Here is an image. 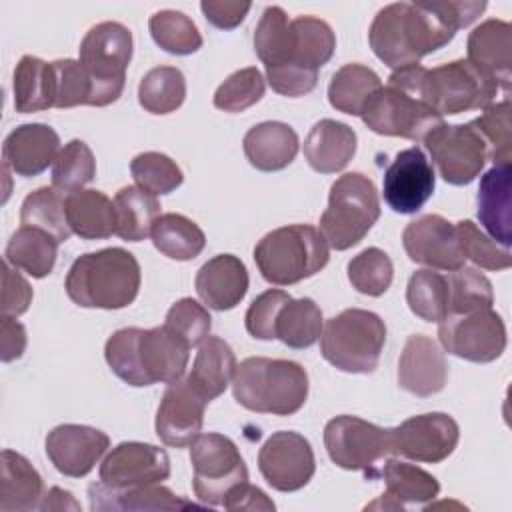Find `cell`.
<instances>
[{
    "label": "cell",
    "mask_w": 512,
    "mask_h": 512,
    "mask_svg": "<svg viewBox=\"0 0 512 512\" xmlns=\"http://www.w3.org/2000/svg\"><path fill=\"white\" fill-rule=\"evenodd\" d=\"M486 2H394L374 16L368 42L378 60L392 70L418 64L420 58L446 46L460 28L470 26Z\"/></svg>",
    "instance_id": "cell-1"
},
{
    "label": "cell",
    "mask_w": 512,
    "mask_h": 512,
    "mask_svg": "<svg viewBox=\"0 0 512 512\" xmlns=\"http://www.w3.org/2000/svg\"><path fill=\"white\" fill-rule=\"evenodd\" d=\"M104 358L110 370L128 386L170 384L182 378L190 346L166 326L156 328H120L104 346Z\"/></svg>",
    "instance_id": "cell-2"
},
{
    "label": "cell",
    "mask_w": 512,
    "mask_h": 512,
    "mask_svg": "<svg viewBox=\"0 0 512 512\" xmlns=\"http://www.w3.org/2000/svg\"><path fill=\"white\" fill-rule=\"evenodd\" d=\"M388 82L420 96L440 116L480 110L494 102L498 86L468 60H452L436 68L410 64L390 74Z\"/></svg>",
    "instance_id": "cell-3"
},
{
    "label": "cell",
    "mask_w": 512,
    "mask_h": 512,
    "mask_svg": "<svg viewBox=\"0 0 512 512\" xmlns=\"http://www.w3.org/2000/svg\"><path fill=\"white\" fill-rule=\"evenodd\" d=\"M142 274L136 256L124 248H104L78 256L66 274V294L82 308L120 310L140 290Z\"/></svg>",
    "instance_id": "cell-4"
},
{
    "label": "cell",
    "mask_w": 512,
    "mask_h": 512,
    "mask_svg": "<svg viewBox=\"0 0 512 512\" xmlns=\"http://www.w3.org/2000/svg\"><path fill=\"white\" fill-rule=\"evenodd\" d=\"M232 394L250 412L290 416L306 404L308 374L294 360L252 356L236 366Z\"/></svg>",
    "instance_id": "cell-5"
},
{
    "label": "cell",
    "mask_w": 512,
    "mask_h": 512,
    "mask_svg": "<svg viewBox=\"0 0 512 512\" xmlns=\"http://www.w3.org/2000/svg\"><path fill=\"white\" fill-rule=\"evenodd\" d=\"M330 260L322 232L310 224H290L262 236L254 246V262L262 278L290 286L318 274Z\"/></svg>",
    "instance_id": "cell-6"
},
{
    "label": "cell",
    "mask_w": 512,
    "mask_h": 512,
    "mask_svg": "<svg viewBox=\"0 0 512 512\" xmlns=\"http://www.w3.org/2000/svg\"><path fill=\"white\" fill-rule=\"evenodd\" d=\"M384 344V320L362 308H346L332 316L320 334V352L324 360L350 374L374 372Z\"/></svg>",
    "instance_id": "cell-7"
},
{
    "label": "cell",
    "mask_w": 512,
    "mask_h": 512,
    "mask_svg": "<svg viewBox=\"0 0 512 512\" xmlns=\"http://www.w3.org/2000/svg\"><path fill=\"white\" fill-rule=\"evenodd\" d=\"M378 218L380 198L374 182L362 172H348L330 186L320 232L330 248L348 250L362 242Z\"/></svg>",
    "instance_id": "cell-8"
},
{
    "label": "cell",
    "mask_w": 512,
    "mask_h": 512,
    "mask_svg": "<svg viewBox=\"0 0 512 512\" xmlns=\"http://www.w3.org/2000/svg\"><path fill=\"white\" fill-rule=\"evenodd\" d=\"M132 50V32L120 22H100L86 32L80 44V64L92 84L90 106H108L122 96Z\"/></svg>",
    "instance_id": "cell-9"
},
{
    "label": "cell",
    "mask_w": 512,
    "mask_h": 512,
    "mask_svg": "<svg viewBox=\"0 0 512 512\" xmlns=\"http://www.w3.org/2000/svg\"><path fill=\"white\" fill-rule=\"evenodd\" d=\"M324 446L336 466L364 472L374 480L380 474L378 466L392 456V428L342 414L326 424Z\"/></svg>",
    "instance_id": "cell-10"
},
{
    "label": "cell",
    "mask_w": 512,
    "mask_h": 512,
    "mask_svg": "<svg viewBox=\"0 0 512 512\" xmlns=\"http://www.w3.org/2000/svg\"><path fill=\"white\" fill-rule=\"evenodd\" d=\"M192 488L202 504L222 506L226 494L248 480V468L238 446L224 434H200L190 444Z\"/></svg>",
    "instance_id": "cell-11"
},
{
    "label": "cell",
    "mask_w": 512,
    "mask_h": 512,
    "mask_svg": "<svg viewBox=\"0 0 512 512\" xmlns=\"http://www.w3.org/2000/svg\"><path fill=\"white\" fill-rule=\"evenodd\" d=\"M362 122L380 136L424 140L430 130L442 124V116L416 94L396 86H380L366 102Z\"/></svg>",
    "instance_id": "cell-12"
},
{
    "label": "cell",
    "mask_w": 512,
    "mask_h": 512,
    "mask_svg": "<svg viewBox=\"0 0 512 512\" xmlns=\"http://www.w3.org/2000/svg\"><path fill=\"white\" fill-rule=\"evenodd\" d=\"M438 338L448 354L476 364L494 362L506 350V326L492 308L446 316L438 322Z\"/></svg>",
    "instance_id": "cell-13"
},
{
    "label": "cell",
    "mask_w": 512,
    "mask_h": 512,
    "mask_svg": "<svg viewBox=\"0 0 512 512\" xmlns=\"http://www.w3.org/2000/svg\"><path fill=\"white\" fill-rule=\"evenodd\" d=\"M432 162L444 182L466 186L480 176L488 152L470 124H438L424 138Z\"/></svg>",
    "instance_id": "cell-14"
},
{
    "label": "cell",
    "mask_w": 512,
    "mask_h": 512,
    "mask_svg": "<svg viewBox=\"0 0 512 512\" xmlns=\"http://www.w3.org/2000/svg\"><path fill=\"white\" fill-rule=\"evenodd\" d=\"M258 468L274 490L296 492L314 476V450L302 434L280 430L262 444L258 452Z\"/></svg>",
    "instance_id": "cell-15"
},
{
    "label": "cell",
    "mask_w": 512,
    "mask_h": 512,
    "mask_svg": "<svg viewBox=\"0 0 512 512\" xmlns=\"http://www.w3.org/2000/svg\"><path fill=\"white\" fill-rule=\"evenodd\" d=\"M458 440L460 428L452 416L444 412H426L392 428V454H400L414 462L438 464L456 450Z\"/></svg>",
    "instance_id": "cell-16"
},
{
    "label": "cell",
    "mask_w": 512,
    "mask_h": 512,
    "mask_svg": "<svg viewBox=\"0 0 512 512\" xmlns=\"http://www.w3.org/2000/svg\"><path fill=\"white\" fill-rule=\"evenodd\" d=\"M100 484L110 490H130L160 484L170 476L164 448L146 442H120L100 464Z\"/></svg>",
    "instance_id": "cell-17"
},
{
    "label": "cell",
    "mask_w": 512,
    "mask_h": 512,
    "mask_svg": "<svg viewBox=\"0 0 512 512\" xmlns=\"http://www.w3.org/2000/svg\"><path fill=\"white\" fill-rule=\"evenodd\" d=\"M436 176L422 148L398 152L382 176L384 202L398 214L418 212L434 194Z\"/></svg>",
    "instance_id": "cell-18"
},
{
    "label": "cell",
    "mask_w": 512,
    "mask_h": 512,
    "mask_svg": "<svg viewBox=\"0 0 512 512\" xmlns=\"http://www.w3.org/2000/svg\"><path fill=\"white\" fill-rule=\"evenodd\" d=\"M402 246L412 262L430 270L450 272L464 266L456 228L440 214H426L412 220L402 232Z\"/></svg>",
    "instance_id": "cell-19"
},
{
    "label": "cell",
    "mask_w": 512,
    "mask_h": 512,
    "mask_svg": "<svg viewBox=\"0 0 512 512\" xmlns=\"http://www.w3.org/2000/svg\"><path fill=\"white\" fill-rule=\"evenodd\" d=\"M110 446L108 434L84 424H60L46 436V456L70 478H84Z\"/></svg>",
    "instance_id": "cell-20"
},
{
    "label": "cell",
    "mask_w": 512,
    "mask_h": 512,
    "mask_svg": "<svg viewBox=\"0 0 512 512\" xmlns=\"http://www.w3.org/2000/svg\"><path fill=\"white\" fill-rule=\"evenodd\" d=\"M206 404L188 380L170 382L156 412L158 438L172 448L190 446L200 436Z\"/></svg>",
    "instance_id": "cell-21"
},
{
    "label": "cell",
    "mask_w": 512,
    "mask_h": 512,
    "mask_svg": "<svg viewBox=\"0 0 512 512\" xmlns=\"http://www.w3.org/2000/svg\"><path fill=\"white\" fill-rule=\"evenodd\" d=\"M448 380V364L440 346L424 334L408 336L398 360V384L416 396L438 394Z\"/></svg>",
    "instance_id": "cell-22"
},
{
    "label": "cell",
    "mask_w": 512,
    "mask_h": 512,
    "mask_svg": "<svg viewBox=\"0 0 512 512\" xmlns=\"http://www.w3.org/2000/svg\"><path fill=\"white\" fill-rule=\"evenodd\" d=\"M60 150V136L52 126L40 122L22 124L4 138L2 160L14 174L32 178L54 164Z\"/></svg>",
    "instance_id": "cell-23"
},
{
    "label": "cell",
    "mask_w": 512,
    "mask_h": 512,
    "mask_svg": "<svg viewBox=\"0 0 512 512\" xmlns=\"http://www.w3.org/2000/svg\"><path fill=\"white\" fill-rule=\"evenodd\" d=\"M468 62L486 74L500 90L512 84V28L504 20H484L468 36Z\"/></svg>",
    "instance_id": "cell-24"
},
{
    "label": "cell",
    "mask_w": 512,
    "mask_h": 512,
    "mask_svg": "<svg viewBox=\"0 0 512 512\" xmlns=\"http://www.w3.org/2000/svg\"><path fill=\"white\" fill-rule=\"evenodd\" d=\"M380 474L386 490L366 510H408L432 502L440 492V484L430 472L402 460H386Z\"/></svg>",
    "instance_id": "cell-25"
},
{
    "label": "cell",
    "mask_w": 512,
    "mask_h": 512,
    "mask_svg": "<svg viewBox=\"0 0 512 512\" xmlns=\"http://www.w3.org/2000/svg\"><path fill=\"white\" fill-rule=\"evenodd\" d=\"M248 270L234 254H218L200 266L196 274V292L212 310H232L248 292Z\"/></svg>",
    "instance_id": "cell-26"
},
{
    "label": "cell",
    "mask_w": 512,
    "mask_h": 512,
    "mask_svg": "<svg viewBox=\"0 0 512 512\" xmlns=\"http://www.w3.org/2000/svg\"><path fill=\"white\" fill-rule=\"evenodd\" d=\"M512 164H494L478 186V220L502 246L512 242Z\"/></svg>",
    "instance_id": "cell-27"
},
{
    "label": "cell",
    "mask_w": 512,
    "mask_h": 512,
    "mask_svg": "<svg viewBox=\"0 0 512 512\" xmlns=\"http://www.w3.org/2000/svg\"><path fill=\"white\" fill-rule=\"evenodd\" d=\"M356 144L358 136L348 124L324 118L310 128L304 140V156L312 170L334 174L348 166L356 154Z\"/></svg>",
    "instance_id": "cell-28"
},
{
    "label": "cell",
    "mask_w": 512,
    "mask_h": 512,
    "mask_svg": "<svg viewBox=\"0 0 512 512\" xmlns=\"http://www.w3.org/2000/svg\"><path fill=\"white\" fill-rule=\"evenodd\" d=\"M248 162L262 172L284 170L298 152V134L292 126L268 120L252 126L242 140Z\"/></svg>",
    "instance_id": "cell-29"
},
{
    "label": "cell",
    "mask_w": 512,
    "mask_h": 512,
    "mask_svg": "<svg viewBox=\"0 0 512 512\" xmlns=\"http://www.w3.org/2000/svg\"><path fill=\"white\" fill-rule=\"evenodd\" d=\"M336 50V36L328 22L316 16H298L290 20L288 62L278 68H298L312 74L332 58Z\"/></svg>",
    "instance_id": "cell-30"
},
{
    "label": "cell",
    "mask_w": 512,
    "mask_h": 512,
    "mask_svg": "<svg viewBox=\"0 0 512 512\" xmlns=\"http://www.w3.org/2000/svg\"><path fill=\"white\" fill-rule=\"evenodd\" d=\"M90 510L94 512H116V510H186L196 504L176 496L162 484L138 486L130 490H110L100 482L88 486Z\"/></svg>",
    "instance_id": "cell-31"
},
{
    "label": "cell",
    "mask_w": 512,
    "mask_h": 512,
    "mask_svg": "<svg viewBox=\"0 0 512 512\" xmlns=\"http://www.w3.org/2000/svg\"><path fill=\"white\" fill-rule=\"evenodd\" d=\"M236 366V356L230 344L218 336H208L198 346L192 370L186 380L206 402H212L224 394L228 384H232Z\"/></svg>",
    "instance_id": "cell-32"
},
{
    "label": "cell",
    "mask_w": 512,
    "mask_h": 512,
    "mask_svg": "<svg viewBox=\"0 0 512 512\" xmlns=\"http://www.w3.org/2000/svg\"><path fill=\"white\" fill-rule=\"evenodd\" d=\"M0 510L26 512L40 508L44 498V482L28 458L14 450H2V482Z\"/></svg>",
    "instance_id": "cell-33"
},
{
    "label": "cell",
    "mask_w": 512,
    "mask_h": 512,
    "mask_svg": "<svg viewBox=\"0 0 512 512\" xmlns=\"http://www.w3.org/2000/svg\"><path fill=\"white\" fill-rule=\"evenodd\" d=\"M66 216L72 234L84 240H104L116 234L114 202L100 190L66 194Z\"/></svg>",
    "instance_id": "cell-34"
},
{
    "label": "cell",
    "mask_w": 512,
    "mask_h": 512,
    "mask_svg": "<svg viewBox=\"0 0 512 512\" xmlns=\"http://www.w3.org/2000/svg\"><path fill=\"white\" fill-rule=\"evenodd\" d=\"M58 244L52 234L40 228L20 226L8 240L4 260L32 278H44L54 270Z\"/></svg>",
    "instance_id": "cell-35"
},
{
    "label": "cell",
    "mask_w": 512,
    "mask_h": 512,
    "mask_svg": "<svg viewBox=\"0 0 512 512\" xmlns=\"http://www.w3.org/2000/svg\"><path fill=\"white\" fill-rule=\"evenodd\" d=\"M14 108L20 114L40 112L54 106V82L50 62L36 56H22L14 68Z\"/></svg>",
    "instance_id": "cell-36"
},
{
    "label": "cell",
    "mask_w": 512,
    "mask_h": 512,
    "mask_svg": "<svg viewBox=\"0 0 512 512\" xmlns=\"http://www.w3.org/2000/svg\"><path fill=\"white\" fill-rule=\"evenodd\" d=\"M116 234L128 242H140L150 236L156 218L160 216V202L154 194L140 186H124L114 196Z\"/></svg>",
    "instance_id": "cell-37"
},
{
    "label": "cell",
    "mask_w": 512,
    "mask_h": 512,
    "mask_svg": "<svg viewBox=\"0 0 512 512\" xmlns=\"http://www.w3.org/2000/svg\"><path fill=\"white\" fill-rule=\"evenodd\" d=\"M150 238L160 254L178 262L196 258L206 246L202 228L194 220L176 212L160 214L152 226Z\"/></svg>",
    "instance_id": "cell-38"
},
{
    "label": "cell",
    "mask_w": 512,
    "mask_h": 512,
    "mask_svg": "<svg viewBox=\"0 0 512 512\" xmlns=\"http://www.w3.org/2000/svg\"><path fill=\"white\" fill-rule=\"evenodd\" d=\"M382 86L380 76L364 64H344L332 74L328 84L330 106L338 112L360 116L370 96Z\"/></svg>",
    "instance_id": "cell-39"
},
{
    "label": "cell",
    "mask_w": 512,
    "mask_h": 512,
    "mask_svg": "<svg viewBox=\"0 0 512 512\" xmlns=\"http://www.w3.org/2000/svg\"><path fill=\"white\" fill-rule=\"evenodd\" d=\"M322 334V310L312 298H290L276 318V338L296 350L310 348Z\"/></svg>",
    "instance_id": "cell-40"
},
{
    "label": "cell",
    "mask_w": 512,
    "mask_h": 512,
    "mask_svg": "<svg viewBox=\"0 0 512 512\" xmlns=\"http://www.w3.org/2000/svg\"><path fill=\"white\" fill-rule=\"evenodd\" d=\"M186 78L176 66H156L138 84V102L150 114H170L184 104Z\"/></svg>",
    "instance_id": "cell-41"
},
{
    "label": "cell",
    "mask_w": 512,
    "mask_h": 512,
    "mask_svg": "<svg viewBox=\"0 0 512 512\" xmlns=\"http://www.w3.org/2000/svg\"><path fill=\"white\" fill-rule=\"evenodd\" d=\"M22 226L40 228L52 234L58 242H66L72 234L66 216V198L56 188L42 186L30 192L20 206Z\"/></svg>",
    "instance_id": "cell-42"
},
{
    "label": "cell",
    "mask_w": 512,
    "mask_h": 512,
    "mask_svg": "<svg viewBox=\"0 0 512 512\" xmlns=\"http://www.w3.org/2000/svg\"><path fill=\"white\" fill-rule=\"evenodd\" d=\"M406 302L412 314L426 322H442L450 312L446 274L436 270H416L406 286Z\"/></svg>",
    "instance_id": "cell-43"
},
{
    "label": "cell",
    "mask_w": 512,
    "mask_h": 512,
    "mask_svg": "<svg viewBox=\"0 0 512 512\" xmlns=\"http://www.w3.org/2000/svg\"><path fill=\"white\" fill-rule=\"evenodd\" d=\"M148 28L152 40L168 54L188 56L202 48V36L184 12L178 10H158L150 16Z\"/></svg>",
    "instance_id": "cell-44"
},
{
    "label": "cell",
    "mask_w": 512,
    "mask_h": 512,
    "mask_svg": "<svg viewBox=\"0 0 512 512\" xmlns=\"http://www.w3.org/2000/svg\"><path fill=\"white\" fill-rule=\"evenodd\" d=\"M96 176V158L84 140H70L52 164V188L62 194L82 190Z\"/></svg>",
    "instance_id": "cell-45"
},
{
    "label": "cell",
    "mask_w": 512,
    "mask_h": 512,
    "mask_svg": "<svg viewBox=\"0 0 512 512\" xmlns=\"http://www.w3.org/2000/svg\"><path fill=\"white\" fill-rule=\"evenodd\" d=\"M482 138L488 160L494 164H510L512 160V122H510V100L492 102L482 108V114L468 122Z\"/></svg>",
    "instance_id": "cell-46"
},
{
    "label": "cell",
    "mask_w": 512,
    "mask_h": 512,
    "mask_svg": "<svg viewBox=\"0 0 512 512\" xmlns=\"http://www.w3.org/2000/svg\"><path fill=\"white\" fill-rule=\"evenodd\" d=\"M290 18L280 6H268L254 30V52L264 68H278L288 62Z\"/></svg>",
    "instance_id": "cell-47"
},
{
    "label": "cell",
    "mask_w": 512,
    "mask_h": 512,
    "mask_svg": "<svg viewBox=\"0 0 512 512\" xmlns=\"http://www.w3.org/2000/svg\"><path fill=\"white\" fill-rule=\"evenodd\" d=\"M450 294V314H466L482 308H492L494 292L490 280L476 268L462 266L446 274Z\"/></svg>",
    "instance_id": "cell-48"
},
{
    "label": "cell",
    "mask_w": 512,
    "mask_h": 512,
    "mask_svg": "<svg viewBox=\"0 0 512 512\" xmlns=\"http://www.w3.org/2000/svg\"><path fill=\"white\" fill-rule=\"evenodd\" d=\"M392 276L394 266L390 256L376 246L362 250L348 262V280L352 288L366 296H382L390 288Z\"/></svg>",
    "instance_id": "cell-49"
},
{
    "label": "cell",
    "mask_w": 512,
    "mask_h": 512,
    "mask_svg": "<svg viewBox=\"0 0 512 512\" xmlns=\"http://www.w3.org/2000/svg\"><path fill=\"white\" fill-rule=\"evenodd\" d=\"M130 172L136 186L154 196L170 194L184 182L180 166L162 152H142L134 156L130 162Z\"/></svg>",
    "instance_id": "cell-50"
},
{
    "label": "cell",
    "mask_w": 512,
    "mask_h": 512,
    "mask_svg": "<svg viewBox=\"0 0 512 512\" xmlns=\"http://www.w3.org/2000/svg\"><path fill=\"white\" fill-rule=\"evenodd\" d=\"M454 228L464 260H470L484 270H506L512 266L510 248L486 236L472 220H460Z\"/></svg>",
    "instance_id": "cell-51"
},
{
    "label": "cell",
    "mask_w": 512,
    "mask_h": 512,
    "mask_svg": "<svg viewBox=\"0 0 512 512\" xmlns=\"http://www.w3.org/2000/svg\"><path fill=\"white\" fill-rule=\"evenodd\" d=\"M266 82L256 66L232 72L214 92V106L222 112H244L262 100Z\"/></svg>",
    "instance_id": "cell-52"
},
{
    "label": "cell",
    "mask_w": 512,
    "mask_h": 512,
    "mask_svg": "<svg viewBox=\"0 0 512 512\" xmlns=\"http://www.w3.org/2000/svg\"><path fill=\"white\" fill-rule=\"evenodd\" d=\"M54 82V108L90 106L92 84L80 60L60 58L50 62Z\"/></svg>",
    "instance_id": "cell-53"
},
{
    "label": "cell",
    "mask_w": 512,
    "mask_h": 512,
    "mask_svg": "<svg viewBox=\"0 0 512 512\" xmlns=\"http://www.w3.org/2000/svg\"><path fill=\"white\" fill-rule=\"evenodd\" d=\"M164 326L190 348L200 346L210 336L212 318L208 310L192 298H180L166 314Z\"/></svg>",
    "instance_id": "cell-54"
},
{
    "label": "cell",
    "mask_w": 512,
    "mask_h": 512,
    "mask_svg": "<svg viewBox=\"0 0 512 512\" xmlns=\"http://www.w3.org/2000/svg\"><path fill=\"white\" fill-rule=\"evenodd\" d=\"M290 298L292 296L288 292L276 290V288H270V290L262 292L260 296H256L244 316L248 334L258 340H274L278 312Z\"/></svg>",
    "instance_id": "cell-55"
},
{
    "label": "cell",
    "mask_w": 512,
    "mask_h": 512,
    "mask_svg": "<svg viewBox=\"0 0 512 512\" xmlns=\"http://www.w3.org/2000/svg\"><path fill=\"white\" fill-rule=\"evenodd\" d=\"M32 302V288L28 280L6 260L2 262V316L18 318Z\"/></svg>",
    "instance_id": "cell-56"
},
{
    "label": "cell",
    "mask_w": 512,
    "mask_h": 512,
    "mask_svg": "<svg viewBox=\"0 0 512 512\" xmlns=\"http://www.w3.org/2000/svg\"><path fill=\"white\" fill-rule=\"evenodd\" d=\"M250 8H252L250 2H232V0L200 2V10H202L204 18L220 30H232V28L240 26Z\"/></svg>",
    "instance_id": "cell-57"
},
{
    "label": "cell",
    "mask_w": 512,
    "mask_h": 512,
    "mask_svg": "<svg viewBox=\"0 0 512 512\" xmlns=\"http://www.w3.org/2000/svg\"><path fill=\"white\" fill-rule=\"evenodd\" d=\"M222 506L226 510H230V512H242V510H250V512L252 510H264V512H270V510L276 508V504L268 498V494L264 490H260L258 486H252L248 480L238 484V486H234L226 494Z\"/></svg>",
    "instance_id": "cell-58"
},
{
    "label": "cell",
    "mask_w": 512,
    "mask_h": 512,
    "mask_svg": "<svg viewBox=\"0 0 512 512\" xmlns=\"http://www.w3.org/2000/svg\"><path fill=\"white\" fill-rule=\"evenodd\" d=\"M26 330L10 316H2L0 322V358L2 362L18 360L26 350Z\"/></svg>",
    "instance_id": "cell-59"
},
{
    "label": "cell",
    "mask_w": 512,
    "mask_h": 512,
    "mask_svg": "<svg viewBox=\"0 0 512 512\" xmlns=\"http://www.w3.org/2000/svg\"><path fill=\"white\" fill-rule=\"evenodd\" d=\"M80 510V504L72 498L70 492L54 486L50 488V492L44 496V500L40 502V510Z\"/></svg>",
    "instance_id": "cell-60"
}]
</instances>
